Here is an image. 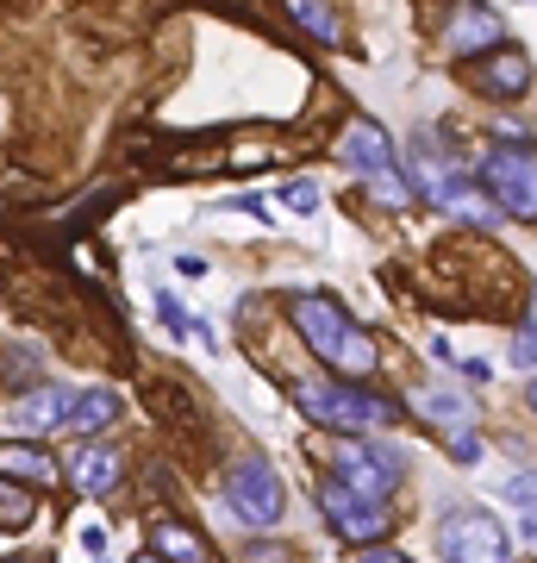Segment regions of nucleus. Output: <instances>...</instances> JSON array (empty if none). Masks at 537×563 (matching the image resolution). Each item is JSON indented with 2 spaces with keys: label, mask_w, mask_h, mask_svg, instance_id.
<instances>
[{
  "label": "nucleus",
  "mask_w": 537,
  "mask_h": 563,
  "mask_svg": "<svg viewBox=\"0 0 537 563\" xmlns=\"http://www.w3.org/2000/svg\"><path fill=\"white\" fill-rule=\"evenodd\" d=\"M288 320H294V332L306 339V351H313L318 363L344 369L350 383L376 369L381 351L369 344V332H357V325H350V313H344L332 295H294V301H288Z\"/></svg>",
  "instance_id": "obj_1"
},
{
  "label": "nucleus",
  "mask_w": 537,
  "mask_h": 563,
  "mask_svg": "<svg viewBox=\"0 0 537 563\" xmlns=\"http://www.w3.org/2000/svg\"><path fill=\"white\" fill-rule=\"evenodd\" d=\"M300 413L325 432H344V439H362V432H376V426H394L400 407L376 388H357V383H300L294 388Z\"/></svg>",
  "instance_id": "obj_2"
},
{
  "label": "nucleus",
  "mask_w": 537,
  "mask_h": 563,
  "mask_svg": "<svg viewBox=\"0 0 537 563\" xmlns=\"http://www.w3.org/2000/svg\"><path fill=\"white\" fill-rule=\"evenodd\" d=\"M481 195L500 207V213H513V220L532 225L537 220V151L532 144H500L481 157Z\"/></svg>",
  "instance_id": "obj_3"
},
{
  "label": "nucleus",
  "mask_w": 537,
  "mask_h": 563,
  "mask_svg": "<svg viewBox=\"0 0 537 563\" xmlns=\"http://www.w3.org/2000/svg\"><path fill=\"white\" fill-rule=\"evenodd\" d=\"M332 476L362 501H388L406 483V451L400 444H362V439L332 444Z\"/></svg>",
  "instance_id": "obj_4"
},
{
  "label": "nucleus",
  "mask_w": 537,
  "mask_h": 563,
  "mask_svg": "<svg viewBox=\"0 0 537 563\" xmlns=\"http://www.w3.org/2000/svg\"><path fill=\"white\" fill-rule=\"evenodd\" d=\"M318 514H325V526H332L344 544H381L388 532H394V507L350 495L338 476H325V483H318Z\"/></svg>",
  "instance_id": "obj_5"
},
{
  "label": "nucleus",
  "mask_w": 537,
  "mask_h": 563,
  "mask_svg": "<svg viewBox=\"0 0 537 563\" xmlns=\"http://www.w3.org/2000/svg\"><path fill=\"white\" fill-rule=\"evenodd\" d=\"M225 507L238 514L244 526H276L288 495H281V476L269 457H238L225 470Z\"/></svg>",
  "instance_id": "obj_6"
},
{
  "label": "nucleus",
  "mask_w": 537,
  "mask_h": 563,
  "mask_svg": "<svg viewBox=\"0 0 537 563\" xmlns=\"http://www.w3.org/2000/svg\"><path fill=\"white\" fill-rule=\"evenodd\" d=\"M438 544L450 563H513V539H506V526L488 507H457L438 526Z\"/></svg>",
  "instance_id": "obj_7"
},
{
  "label": "nucleus",
  "mask_w": 537,
  "mask_h": 563,
  "mask_svg": "<svg viewBox=\"0 0 537 563\" xmlns=\"http://www.w3.org/2000/svg\"><path fill=\"white\" fill-rule=\"evenodd\" d=\"M338 157H344V169H350V176H362V181L400 176V169H394V144H388V132H381L376 120H350V125H344Z\"/></svg>",
  "instance_id": "obj_8"
},
{
  "label": "nucleus",
  "mask_w": 537,
  "mask_h": 563,
  "mask_svg": "<svg viewBox=\"0 0 537 563\" xmlns=\"http://www.w3.org/2000/svg\"><path fill=\"white\" fill-rule=\"evenodd\" d=\"M450 51L457 57H488V51H506V20H500L494 7H457V20H450Z\"/></svg>",
  "instance_id": "obj_9"
},
{
  "label": "nucleus",
  "mask_w": 537,
  "mask_h": 563,
  "mask_svg": "<svg viewBox=\"0 0 537 563\" xmlns=\"http://www.w3.org/2000/svg\"><path fill=\"white\" fill-rule=\"evenodd\" d=\"M481 95H494V101H513L532 88V57L525 51H494L488 63H476V76H469Z\"/></svg>",
  "instance_id": "obj_10"
},
{
  "label": "nucleus",
  "mask_w": 537,
  "mask_h": 563,
  "mask_svg": "<svg viewBox=\"0 0 537 563\" xmlns=\"http://www.w3.org/2000/svg\"><path fill=\"white\" fill-rule=\"evenodd\" d=\"M69 413H76V395L69 388H25L20 401H13V420L25 426V432H57V426H69Z\"/></svg>",
  "instance_id": "obj_11"
},
{
  "label": "nucleus",
  "mask_w": 537,
  "mask_h": 563,
  "mask_svg": "<svg viewBox=\"0 0 537 563\" xmlns=\"http://www.w3.org/2000/svg\"><path fill=\"white\" fill-rule=\"evenodd\" d=\"M76 488L88 501H107L120 488V451L113 444H81L76 451Z\"/></svg>",
  "instance_id": "obj_12"
},
{
  "label": "nucleus",
  "mask_w": 537,
  "mask_h": 563,
  "mask_svg": "<svg viewBox=\"0 0 537 563\" xmlns=\"http://www.w3.org/2000/svg\"><path fill=\"white\" fill-rule=\"evenodd\" d=\"M150 551H157L163 563H213L206 539H200L194 526H181V520H150Z\"/></svg>",
  "instance_id": "obj_13"
},
{
  "label": "nucleus",
  "mask_w": 537,
  "mask_h": 563,
  "mask_svg": "<svg viewBox=\"0 0 537 563\" xmlns=\"http://www.w3.org/2000/svg\"><path fill=\"white\" fill-rule=\"evenodd\" d=\"M0 476L25 488H51L57 483V457H44L38 444H0Z\"/></svg>",
  "instance_id": "obj_14"
},
{
  "label": "nucleus",
  "mask_w": 537,
  "mask_h": 563,
  "mask_svg": "<svg viewBox=\"0 0 537 563\" xmlns=\"http://www.w3.org/2000/svg\"><path fill=\"white\" fill-rule=\"evenodd\" d=\"M113 420H120V395L113 388H81L76 413H69V432H107Z\"/></svg>",
  "instance_id": "obj_15"
},
{
  "label": "nucleus",
  "mask_w": 537,
  "mask_h": 563,
  "mask_svg": "<svg viewBox=\"0 0 537 563\" xmlns=\"http://www.w3.org/2000/svg\"><path fill=\"white\" fill-rule=\"evenodd\" d=\"M281 7H288V20H294L300 32H313L318 44H332V51L344 44V25H338V13H332L325 0H281Z\"/></svg>",
  "instance_id": "obj_16"
},
{
  "label": "nucleus",
  "mask_w": 537,
  "mask_h": 563,
  "mask_svg": "<svg viewBox=\"0 0 537 563\" xmlns=\"http://www.w3.org/2000/svg\"><path fill=\"white\" fill-rule=\"evenodd\" d=\"M150 413H157V420H169L176 432H200L194 401H188V388H176V383H157V388H150Z\"/></svg>",
  "instance_id": "obj_17"
},
{
  "label": "nucleus",
  "mask_w": 537,
  "mask_h": 563,
  "mask_svg": "<svg viewBox=\"0 0 537 563\" xmlns=\"http://www.w3.org/2000/svg\"><path fill=\"white\" fill-rule=\"evenodd\" d=\"M418 413L438 420V426H450V432H462V426L476 420V407L462 401V395H418Z\"/></svg>",
  "instance_id": "obj_18"
},
{
  "label": "nucleus",
  "mask_w": 537,
  "mask_h": 563,
  "mask_svg": "<svg viewBox=\"0 0 537 563\" xmlns=\"http://www.w3.org/2000/svg\"><path fill=\"white\" fill-rule=\"evenodd\" d=\"M32 514H38V501L25 495V483H7L0 476V526H25Z\"/></svg>",
  "instance_id": "obj_19"
},
{
  "label": "nucleus",
  "mask_w": 537,
  "mask_h": 563,
  "mask_svg": "<svg viewBox=\"0 0 537 563\" xmlns=\"http://www.w3.org/2000/svg\"><path fill=\"white\" fill-rule=\"evenodd\" d=\"M281 207H288V213H318V181L313 176L281 181Z\"/></svg>",
  "instance_id": "obj_20"
},
{
  "label": "nucleus",
  "mask_w": 537,
  "mask_h": 563,
  "mask_svg": "<svg viewBox=\"0 0 537 563\" xmlns=\"http://www.w3.org/2000/svg\"><path fill=\"white\" fill-rule=\"evenodd\" d=\"M513 507H525V514H537V476L532 470H518V476H506V488H500Z\"/></svg>",
  "instance_id": "obj_21"
},
{
  "label": "nucleus",
  "mask_w": 537,
  "mask_h": 563,
  "mask_svg": "<svg viewBox=\"0 0 537 563\" xmlns=\"http://www.w3.org/2000/svg\"><path fill=\"white\" fill-rule=\"evenodd\" d=\"M513 363H525V369L537 363V301H532V320H525V332L513 339Z\"/></svg>",
  "instance_id": "obj_22"
},
{
  "label": "nucleus",
  "mask_w": 537,
  "mask_h": 563,
  "mask_svg": "<svg viewBox=\"0 0 537 563\" xmlns=\"http://www.w3.org/2000/svg\"><path fill=\"white\" fill-rule=\"evenodd\" d=\"M450 457H457V463H476V457H481L476 426H462V432H450Z\"/></svg>",
  "instance_id": "obj_23"
},
{
  "label": "nucleus",
  "mask_w": 537,
  "mask_h": 563,
  "mask_svg": "<svg viewBox=\"0 0 537 563\" xmlns=\"http://www.w3.org/2000/svg\"><path fill=\"white\" fill-rule=\"evenodd\" d=\"M357 563H413V558H400L388 544H369V551H357Z\"/></svg>",
  "instance_id": "obj_24"
},
{
  "label": "nucleus",
  "mask_w": 537,
  "mask_h": 563,
  "mask_svg": "<svg viewBox=\"0 0 537 563\" xmlns=\"http://www.w3.org/2000/svg\"><path fill=\"white\" fill-rule=\"evenodd\" d=\"M525 539H532V544H537V514H532V520H525Z\"/></svg>",
  "instance_id": "obj_25"
},
{
  "label": "nucleus",
  "mask_w": 537,
  "mask_h": 563,
  "mask_svg": "<svg viewBox=\"0 0 537 563\" xmlns=\"http://www.w3.org/2000/svg\"><path fill=\"white\" fill-rule=\"evenodd\" d=\"M525 401H532V413H537V376H532V388H525Z\"/></svg>",
  "instance_id": "obj_26"
},
{
  "label": "nucleus",
  "mask_w": 537,
  "mask_h": 563,
  "mask_svg": "<svg viewBox=\"0 0 537 563\" xmlns=\"http://www.w3.org/2000/svg\"><path fill=\"white\" fill-rule=\"evenodd\" d=\"M132 563H163V558H157V551H144V558H132Z\"/></svg>",
  "instance_id": "obj_27"
}]
</instances>
